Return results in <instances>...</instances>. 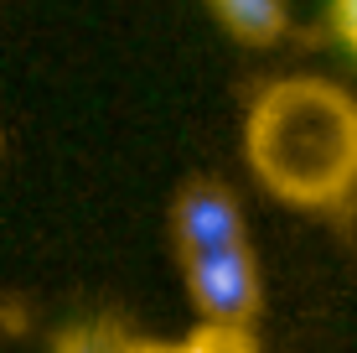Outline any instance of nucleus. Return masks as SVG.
I'll use <instances>...</instances> for the list:
<instances>
[{
	"label": "nucleus",
	"mask_w": 357,
	"mask_h": 353,
	"mask_svg": "<svg viewBox=\"0 0 357 353\" xmlns=\"http://www.w3.org/2000/svg\"><path fill=\"white\" fill-rule=\"evenodd\" d=\"M243 156L269 198L337 208L357 192V99L326 78H280L243 120Z\"/></svg>",
	"instance_id": "obj_1"
},
{
	"label": "nucleus",
	"mask_w": 357,
	"mask_h": 353,
	"mask_svg": "<svg viewBox=\"0 0 357 353\" xmlns=\"http://www.w3.org/2000/svg\"><path fill=\"white\" fill-rule=\"evenodd\" d=\"M181 275H187V296H192V307L202 312V322L254 327L264 286H259V260H254L249 245L192 254V260H181Z\"/></svg>",
	"instance_id": "obj_2"
},
{
	"label": "nucleus",
	"mask_w": 357,
	"mask_h": 353,
	"mask_svg": "<svg viewBox=\"0 0 357 353\" xmlns=\"http://www.w3.org/2000/svg\"><path fill=\"white\" fill-rule=\"evenodd\" d=\"M171 239H176L181 260L207 250H228V245H249L238 198L223 182H187L171 203Z\"/></svg>",
	"instance_id": "obj_3"
},
{
	"label": "nucleus",
	"mask_w": 357,
	"mask_h": 353,
	"mask_svg": "<svg viewBox=\"0 0 357 353\" xmlns=\"http://www.w3.org/2000/svg\"><path fill=\"white\" fill-rule=\"evenodd\" d=\"M207 10H213L218 27L243 47H275L290 27L285 0H207Z\"/></svg>",
	"instance_id": "obj_4"
},
{
	"label": "nucleus",
	"mask_w": 357,
	"mask_h": 353,
	"mask_svg": "<svg viewBox=\"0 0 357 353\" xmlns=\"http://www.w3.org/2000/svg\"><path fill=\"white\" fill-rule=\"evenodd\" d=\"M130 348H135V338H130L119 322L89 317V322L63 327V333L52 338V348H47V353H130Z\"/></svg>",
	"instance_id": "obj_5"
},
{
	"label": "nucleus",
	"mask_w": 357,
	"mask_h": 353,
	"mask_svg": "<svg viewBox=\"0 0 357 353\" xmlns=\"http://www.w3.org/2000/svg\"><path fill=\"white\" fill-rule=\"evenodd\" d=\"M176 353H259V338L243 322H197L176 343Z\"/></svg>",
	"instance_id": "obj_6"
},
{
	"label": "nucleus",
	"mask_w": 357,
	"mask_h": 353,
	"mask_svg": "<svg viewBox=\"0 0 357 353\" xmlns=\"http://www.w3.org/2000/svg\"><path fill=\"white\" fill-rule=\"evenodd\" d=\"M331 27H337V36L357 52V0H331Z\"/></svg>",
	"instance_id": "obj_7"
},
{
	"label": "nucleus",
	"mask_w": 357,
	"mask_h": 353,
	"mask_svg": "<svg viewBox=\"0 0 357 353\" xmlns=\"http://www.w3.org/2000/svg\"><path fill=\"white\" fill-rule=\"evenodd\" d=\"M130 353H176V343H151V338H135Z\"/></svg>",
	"instance_id": "obj_8"
}]
</instances>
